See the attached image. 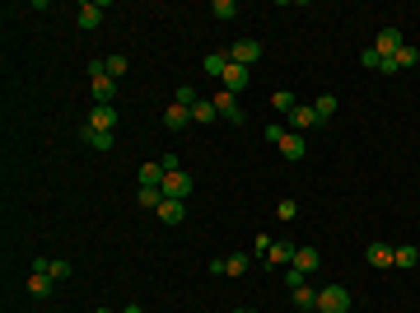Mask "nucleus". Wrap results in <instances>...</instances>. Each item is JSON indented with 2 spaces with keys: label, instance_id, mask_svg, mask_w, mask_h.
I'll use <instances>...</instances> for the list:
<instances>
[{
  "label": "nucleus",
  "instance_id": "obj_14",
  "mask_svg": "<svg viewBox=\"0 0 420 313\" xmlns=\"http://www.w3.org/2000/svg\"><path fill=\"white\" fill-rule=\"evenodd\" d=\"M295 271H304V276H313L318 266H322V257H318V248H295Z\"/></svg>",
  "mask_w": 420,
  "mask_h": 313
},
{
  "label": "nucleus",
  "instance_id": "obj_12",
  "mask_svg": "<svg viewBox=\"0 0 420 313\" xmlns=\"http://www.w3.org/2000/svg\"><path fill=\"white\" fill-rule=\"evenodd\" d=\"M290 126H295V131H313V126H322V117H318L309 103H299V108L290 112Z\"/></svg>",
  "mask_w": 420,
  "mask_h": 313
},
{
  "label": "nucleus",
  "instance_id": "obj_39",
  "mask_svg": "<svg viewBox=\"0 0 420 313\" xmlns=\"http://www.w3.org/2000/svg\"><path fill=\"white\" fill-rule=\"evenodd\" d=\"M233 313H257V309H233Z\"/></svg>",
  "mask_w": 420,
  "mask_h": 313
},
{
  "label": "nucleus",
  "instance_id": "obj_2",
  "mask_svg": "<svg viewBox=\"0 0 420 313\" xmlns=\"http://www.w3.org/2000/svg\"><path fill=\"white\" fill-rule=\"evenodd\" d=\"M350 309V290L345 285H322L318 290V313H345Z\"/></svg>",
  "mask_w": 420,
  "mask_h": 313
},
{
  "label": "nucleus",
  "instance_id": "obj_3",
  "mask_svg": "<svg viewBox=\"0 0 420 313\" xmlns=\"http://www.w3.org/2000/svg\"><path fill=\"white\" fill-rule=\"evenodd\" d=\"M192 188H196V183H192V173H182V169H169V173H164V197H173V201H187V197H192Z\"/></svg>",
  "mask_w": 420,
  "mask_h": 313
},
{
  "label": "nucleus",
  "instance_id": "obj_21",
  "mask_svg": "<svg viewBox=\"0 0 420 313\" xmlns=\"http://www.w3.org/2000/svg\"><path fill=\"white\" fill-rule=\"evenodd\" d=\"M290 299H295L299 309H313V313H318V290H313V285H295V290H290Z\"/></svg>",
  "mask_w": 420,
  "mask_h": 313
},
{
  "label": "nucleus",
  "instance_id": "obj_22",
  "mask_svg": "<svg viewBox=\"0 0 420 313\" xmlns=\"http://www.w3.org/2000/svg\"><path fill=\"white\" fill-rule=\"evenodd\" d=\"M416 262H420V252L411 248V243H402V248H392V266H402V271H411Z\"/></svg>",
  "mask_w": 420,
  "mask_h": 313
},
{
  "label": "nucleus",
  "instance_id": "obj_31",
  "mask_svg": "<svg viewBox=\"0 0 420 313\" xmlns=\"http://www.w3.org/2000/svg\"><path fill=\"white\" fill-rule=\"evenodd\" d=\"M210 15H215V19H233V15H238V5H233V0H215V5H210Z\"/></svg>",
  "mask_w": 420,
  "mask_h": 313
},
{
  "label": "nucleus",
  "instance_id": "obj_40",
  "mask_svg": "<svg viewBox=\"0 0 420 313\" xmlns=\"http://www.w3.org/2000/svg\"><path fill=\"white\" fill-rule=\"evenodd\" d=\"M93 313H117V309H93Z\"/></svg>",
  "mask_w": 420,
  "mask_h": 313
},
{
  "label": "nucleus",
  "instance_id": "obj_4",
  "mask_svg": "<svg viewBox=\"0 0 420 313\" xmlns=\"http://www.w3.org/2000/svg\"><path fill=\"white\" fill-rule=\"evenodd\" d=\"M210 103H215V112H219V117H224V122L243 126V108H238V98H233L229 89H215V94H210Z\"/></svg>",
  "mask_w": 420,
  "mask_h": 313
},
{
  "label": "nucleus",
  "instance_id": "obj_1",
  "mask_svg": "<svg viewBox=\"0 0 420 313\" xmlns=\"http://www.w3.org/2000/svg\"><path fill=\"white\" fill-rule=\"evenodd\" d=\"M117 89H122V79H112L108 70H103V61H89V94H93V103H98V108L112 103Z\"/></svg>",
  "mask_w": 420,
  "mask_h": 313
},
{
  "label": "nucleus",
  "instance_id": "obj_8",
  "mask_svg": "<svg viewBox=\"0 0 420 313\" xmlns=\"http://www.w3.org/2000/svg\"><path fill=\"white\" fill-rule=\"evenodd\" d=\"M103 15H108V0H89V5H79V29H98L103 24Z\"/></svg>",
  "mask_w": 420,
  "mask_h": 313
},
{
  "label": "nucleus",
  "instance_id": "obj_30",
  "mask_svg": "<svg viewBox=\"0 0 420 313\" xmlns=\"http://www.w3.org/2000/svg\"><path fill=\"white\" fill-rule=\"evenodd\" d=\"M271 103H276V108L285 112V117H290V112L299 108V103H295V94H290V89H276V94H271Z\"/></svg>",
  "mask_w": 420,
  "mask_h": 313
},
{
  "label": "nucleus",
  "instance_id": "obj_11",
  "mask_svg": "<svg viewBox=\"0 0 420 313\" xmlns=\"http://www.w3.org/2000/svg\"><path fill=\"white\" fill-rule=\"evenodd\" d=\"M262 262H266V271H271V266H290L295 262V243H271Z\"/></svg>",
  "mask_w": 420,
  "mask_h": 313
},
{
  "label": "nucleus",
  "instance_id": "obj_23",
  "mask_svg": "<svg viewBox=\"0 0 420 313\" xmlns=\"http://www.w3.org/2000/svg\"><path fill=\"white\" fill-rule=\"evenodd\" d=\"M52 285H56V281H52L47 271H33V276H29V295L42 299V295H52Z\"/></svg>",
  "mask_w": 420,
  "mask_h": 313
},
{
  "label": "nucleus",
  "instance_id": "obj_35",
  "mask_svg": "<svg viewBox=\"0 0 420 313\" xmlns=\"http://www.w3.org/2000/svg\"><path fill=\"white\" fill-rule=\"evenodd\" d=\"M359 61H364V70H378V66H383V56H378V52L369 47V52H364V56H359Z\"/></svg>",
  "mask_w": 420,
  "mask_h": 313
},
{
  "label": "nucleus",
  "instance_id": "obj_37",
  "mask_svg": "<svg viewBox=\"0 0 420 313\" xmlns=\"http://www.w3.org/2000/svg\"><path fill=\"white\" fill-rule=\"evenodd\" d=\"M285 136H290L285 126H266V141H271V145H280V141H285Z\"/></svg>",
  "mask_w": 420,
  "mask_h": 313
},
{
  "label": "nucleus",
  "instance_id": "obj_29",
  "mask_svg": "<svg viewBox=\"0 0 420 313\" xmlns=\"http://www.w3.org/2000/svg\"><path fill=\"white\" fill-rule=\"evenodd\" d=\"M313 112H318L322 122H332V117H336V98H332V94H322L318 103H313Z\"/></svg>",
  "mask_w": 420,
  "mask_h": 313
},
{
  "label": "nucleus",
  "instance_id": "obj_20",
  "mask_svg": "<svg viewBox=\"0 0 420 313\" xmlns=\"http://www.w3.org/2000/svg\"><path fill=\"white\" fill-rule=\"evenodd\" d=\"M215 117H219V112H215V103H210V98H201V103L192 108V126H210Z\"/></svg>",
  "mask_w": 420,
  "mask_h": 313
},
{
  "label": "nucleus",
  "instance_id": "obj_5",
  "mask_svg": "<svg viewBox=\"0 0 420 313\" xmlns=\"http://www.w3.org/2000/svg\"><path fill=\"white\" fill-rule=\"evenodd\" d=\"M117 122H122L117 103H103V108H93V112H89V122H84V126H93V131H108V136H112V131H117Z\"/></svg>",
  "mask_w": 420,
  "mask_h": 313
},
{
  "label": "nucleus",
  "instance_id": "obj_25",
  "mask_svg": "<svg viewBox=\"0 0 420 313\" xmlns=\"http://www.w3.org/2000/svg\"><path fill=\"white\" fill-rule=\"evenodd\" d=\"M136 201L145 206V211H159V201H164V192H159V188H140V192H136Z\"/></svg>",
  "mask_w": 420,
  "mask_h": 313
},
{
  "label": "nucleus",
  "instance_id": "obj_10",
  "mask_svg": "<svg viewBox=\"0 0 420 313\" xmlns=\"http://www.w3.org/2000/svg\"><path fill=\"white\" fill-rule=\"evenodd\" d=\"M248 79H252V70H248V66L229 61V70H224V89H229V94H238V89H248Z\"/></svg>",
  "mask_w": 420,
  "mask_h": 313
},
{
  "label": "nucleus",
  "instance_id": "obj_34",
  "mask_svg": "<svg viewBox=\"0 0 420 313\" xmlns=\"http://www.w3.org/2000/svg\"><path fill=\"white\" fill-rule=\"evenodd\" d=\"M285 285H290V290H295V285H309V276L295 271V266H285Z\"/></svg>",
  "mask_w": 420,
  "mask_h": 313
},
{
  "label": "nucleus",
  "instance_id": "obj_6",
  "mask_svg": "<svg viewBox=\"0 0 420 313\" xmlns=\"http://www.w3.org/2000/svg\"><path fill=\"white\" fill-rule=\"evenodd\" d=\"M257 56H262V43H257V38H238V43L229 47V61L248 66V70H252V61H257Z\"/></svg>",
  "mask_w": 420,
  "mask_h": 313
},
{
  "label": "nucleus",
  "instance_id": "obj_28",
  "mask_svg": "<svg viewBox=\"0 0 420 313\" xmlns=\"http://www.w3.org/2000/svg\"><path fill=\"white\" fill-rule=\"evenodd\" d=\"M173 103H182V108H196L201 98H196V89H192V84H178V89H173Z\"/></svg>",
  "mask_w": 420,
  "mask_h": 313
},
{
  "label": "nucleus",
  "instance_id": "obj_16",
  "mask_svg": "<svg viewBox=\"0 0 420 313\" xmlns=\"http://www.w3.org/2000/svg\"><path fill=\"white\" fill-rule=\"evenodd\" d=\"M79 141L89 145V150H98V155L112 150V136H108V131H93V126H79Z\"/></svg>",
  "mask_w": 420,
  "mask_h": 313
},
{
  "label": "nucleus",
  "instance_id": "obj_33",
  "mask_svg": "<svg viewBox=\"0 0 420 313\" xmlns=\"http://www.w3.org/2000/svg\"><path fill=\"white\" fill-rule=\"evenodd\" d=\"M295 215H299V206H295V201H280V206H276V220H285V224H290Z\"/></svg>",
  "mask_w": 420,
  "mask_h": 313
},
{
  "label": "nucleus",
  "instance_id": "obj_9",
  "mask_svg": "<svg viewBox=\"0 0 420 313\" xmlns=\"http://www.w3.org/2000/svg\"><path fill=\"white\" fill-rule=\"evenodd\" d=\"M164 173H169V169H164V159H155V164H140L136 178H140V188H159V192H164Z\"/></svg>",
  "mask_w": 420,
  "mask_h": 313
},
{
  "label": "nucleus",
  "instance_id": "obj_27",
  "mask_svg": "<svg viewBox=\"0 0 420 313\" xmlns=\"http://www.w3.org/2000/svg\"><path fill=\"white\" fill-rule=\"evenodd\" d=\"M126 66H131V61H126L122 52H112L108 61H103V70H108V75H112V79H122V75H126Z\"/></svg>",
  "mask_w": 420,
  "mask_h": 313
},
{
  "label": "nucleus",
  "instance_id": "obj_38",
  "mask_svg": "<svg viewBox=\"0 0 420 313\" xmlns=\"http://www.w3.org/2000/svg\"><path fill=\"white\" fill-rule=\"evenodd\" d=\"M122 313H145V309H140V304H126V309Z\"/></svg>",
  "mask_w": 420,
  "mask_h": 313
},
{
  "label": "nucleus",
  "instance_id": "obj_24",
  "mask_svg": "<svg viewBox=\"0 0 420 313\" xmlns=\"http://www.w3.org/2000/svg\"><path fill=\"white\" fill-rule=\"evenodd\" d=\"M248 266H252V257H248V252H233V257H224V276H243Z\"/></svg>",
  "mask_w": 420,
  "mask_h": 313
},
{
  "label": "nucleus",
  "instance_id": "obj_26",
  "mask_svg": "<svg viewBox=\"0 0 420 313\" xmlns=\"http://www.w3.org/2000/svg\"><path fill=\"white\" fill-rule=\"evenodd\" d=\"M392 61H397V70H411V66L420 61V47H411V43H406V47L397 52V56H392Z\"/></svg>",
  "mask_w": 420,
  "mask_h": 313
},
{
  "label": "nucleus",
  "instance_id": "obj_17",
  "mask_svg": "<svg viewBox=\"0 0 420 313\" xmlns=\"http://www.w3.org/2000/svg\"><path fill=\"white\" fill-rule=\"evenodd\" d=\"M304 150H309V141H304V131H290V136L280 141V155H285V159H304Z\"/></svg>",
  "mask_w": 420,
  "mask_h": 313
},
{
  "label": "nucleus",
  "instance_id": "obj_32",
  "mask_svg": "<svg viewBox=\"0 0 420 313\" xmlns=\"http://www.w3.org/2000/svg\"><path fill=\"white\" fill-rule=\"evenodd\" d=\"M47 276H52V281H65V276H70V262H61V257L47 262Z\"/></svg>",
  "mask_w": 420,
  "mask_h": 313
},
{
  "label": "nucleus",
  "instance_id": "obj_13",
  "mask_svg": "<svg viewBox=\"0 0 420 313\" xmlns=\"http://www.w3.org/2000/svg\"><path fill=\"white\" fill-rule=\"evenodd\" d=\"M164 126H169V131H182V126H192V108H182V103H169V108H164Z\"/></svg>",
  "mask_w": 420,
  "mask_h": 313
},
{
  "label": "nucleus",
  "instance_id": "obj_7",
  "mask_svg": "<svg viewBox=\"0 0 420 313\" xmlns=\"http://www.w3.org/2000/svg\"><path fill=\"white\" fill-rule=\"evenodd\" d=\"M406 47V38H402V29H383L378 38H373V52L378 56H397V52Z\"/></svg>",
  "mask_w": 420,
  "mask_h": 313
},
{
  "label": "nucleus",
  "instance_id": "obj_18",
  "mask_svg": "<svg viewBox=\"0 0 420 313\" xmlns=\"http://www.w3.org/2000/svg\"><path fill=\"white\" fill-rule=\"evenodd\" d=\"M364 257H369V266L388 271V266H392V243H369V252H364Z\"/></svg>",
  "mask_w": 420,
  "mask_h": 313
},
{
  "label": "nucleus",
  "instance_id": "obj_36",
  "mask_svg": "<svg viewBox=\"0 0 420 313\" xmlns=\"http://www.w3.org/2000/svg\"><path fill=\"white\" fill-rule=\"evenodd\" d=\"M266 248H271V234H257V238H252V252H257V257H266Z\"/></svg>",
  "mask_w": 420,
  "mask_h": 313
},
{
  "label": "nucleus",
  "instance_id": "obj_15",
  "mask_svg": "<svg viewBox=\"0 0 420 313\" xmlns=\"http://www.w3.org/2000/svg\"><path fill=\"white\" fill-rule=\"evenodd\" d=\"M159 220H164V224H182V220H187V206L173 201V197H164V201H159Z\"/></svg>",
  "mask_w": 420,
  "mask_h": 313
},
{
  "label": "nucleus",
  "instance_id": "obj_19",
  "mask_svg": "<svg viewBox=\"0 0 420 313\" xmlns=\"http://www.w3.org/2000/svg\"><path fill=\"white\" fill-rule=\"evenodd\" d=\"M224 70H229V52H210V56H205V75L224 79Z\"/></svg>",
  "mask_w": 420,
  "mask_h": 313
}]
</instances>
